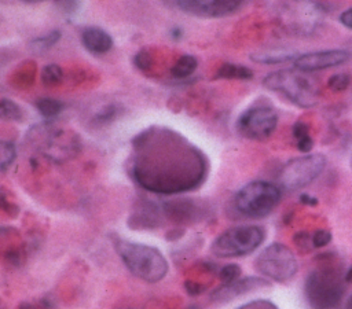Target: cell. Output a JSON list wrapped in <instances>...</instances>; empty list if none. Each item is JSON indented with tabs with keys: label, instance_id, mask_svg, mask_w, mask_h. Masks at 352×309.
I'll list each match as a JSON object with an SVG mask.
<instances>
[{
	"label": "cell",
	"instance_id": "cell-1",
	"mask_svg": "<svg viewBox=\"0 0 352 309\" xmlns=\"http://www.w3.org/2000/svg\"><path fill=\"white\" fill-rule=\"evenodd\" d=\"M205 155L179 133L150 128L133 140L129 173L144 190L179 194L199 187L206 177Z\"/></svg>",
	"mask_w": 352,
	"mask_h": 309
},
{
	"label": "cell",
	"instance_id": "cell-2",
	"mask_svg": "<svg viewBox=\"0 0 352 309\" xmlns=\"http://www.w3.org/2000/svg\"><path fill=\"white\" fill-rule=\"evenodd\" d=\"M111 244L125 268L138 279L157 283L168 273V261L154 246L110 235Z\"/></svg>",
	"mask_w": 352,
	"mask_h": 309
},
{
	"label": "cell",
	"instance_id": "cell-3",
	"mask_svg": "<svg viewBox=\"0 0 352 309\" xmlns=\"http://www.w3.org/2000/svg\"><path fill=\"white\" fill-rule=\"evenodd\" d=\"M263 85L285 96L290 103L301 108H311L319 103L320 89L318 81L298 69H280L267 74Z\"/></svg>",
	"mask_w": 352,
	"mask_h": 309
},
{
	"label": "cell",
	"instance_id": "cell-4",
	"mask_svg": "<svg viewBox=\"0 0 352 309\" xmlns=\"http://www.w3.org/2000/svg\"><path fill=\"white\" fill-rule=\"evenodd\" d=\"M326 11L315 0H283L276 8V21L289 34L309 36L323 23Z\"/></svg>",
	"mask_w": 352,
	"mask_h": 309
},
{
	"label": "cell",
	"instance_id": "cell-5",
	"mask_svg": "<svg viewBox=\"0 0 352 309\" xmlns=\"http://www.w3.org/2000/svg\"><path fill=\"white\" fill-rule=\"evenodd\" d=\"M280 188L265 180H254L241 187L234 198V209L248 218H263L268 216L279 203Z\"/></svg>",
	"mask_w": 352,
	"mask_h": 309
},
{
	"label": "cell",
	"instance_id": "cell-6",
	"mask_svg": "<svg viewBox=\"0 0 352 309\" xmlns=\"http://www.w3.org/2000/svg\"><path fill=\"white\" fill-rule=\"evenodd\" d=\"M265 231L258 225H236L221 232L210 244L219 258H235L253 253L264 240Z\"/></svg>",
	"mask_w": 352,
	"mask_h": 309
},
{
	"label": "cell",
	"instance_id": "cell-7",
	"mask_svg": "<svg viewBox=\"0 0 352 309\" xmlns=\"http://www.w3.org/2000/svg\"><path fill=\"white\" fill-rule=\"evenodd\" d=\"M305 299L312 309H334L341 302L344 286L340 275L330 268L312 271L304 284Z\"/></svg>",
	"mask_w": 352,
	"mask_h": 309
},
{
	"label": "cell",
	"instance_id": "cell-8",
	"mask_svg": "<svg viewBox=\"0 0 352 309\" xmlns=\"http://www.w3.org/2000/svg\"><path fill=\"white\" fill-rule=\"evenodd\" d=\"M326 157L323 154H304L290 159L280 170L279 181L287 191H298L316 180L326 168Z\"/></svg>",
	"mask_w": 352,
	"mask_h": 309
},
{
	"label": "cell",
	"instance_id": "cell-9",
	"mask_svg": "<svg viewBox=\"0 0 352 309\" xmlns=\"http://www.w3.org/2000/svg\"><path fill=\"white\" fill-rule=\"evenodd\" d=\"M256 269L274 282L290 280L298 269L294 253L283 243H271L254 261Z\"/></svg>",
	"mask_w": 352,
	"mask_h": 309
},
{
	"label": "cell",
	"instance_id": "cell-10",
	"mask_svg": "<svg viewBox=\"0 0 352 309\" xmlns=\"http://www.w3.org/2000/svg\"><path fill=\"white\" fill-rule=\"evenodd\" d=\"M33 139L38 143L40 152L52 161L62 162L74 157L80 148L78 137L69 130L55 128L51 124L33 129Z\"/></svg>",
	"mask_w": 352,
	"mask_h": 309
},
{
	"label": "cell",
	"instance_id": "cell-11",
	"mask_svg": "<svg viewBox=\"0 0 352 309\" xmlns=\"http://www.w3.org/2000/svg\"><path fill=\"white\" fill-rule=\"evenodd\" d=\"M278 125V113L271 106L257 104L246 108L236 119V130L249 140L263 141L271 137Z\"/></svg>",
	"mask_w": 352,
	"mask_h": 309
},
{
	"label": "cell",
	"instance_id": "cell-12",
	"mask_svg": "<svg viewBox=\"0 0 352 309\" xmlns=\"http://www.w3.org/2000/svg\"><path fill=\"white\" fill-rule=\"evenodd\" d=\"M349 59H351L349 51L331 48V49H319V51L298 54V56L293 60V65L296 69L301 71L314 73V71L344 65Z\"/></svg>",
	"mask_w": 352,
	"mask_h": 309
},
{
	"label": "cell",
	"instance_id": "cell-13",
	"mask_svg": "<svg viewBox=\"0 0 352 309\" xmlns=\"http://www.w3.org/2000/svg\"><path fill=\"white\" fill-rule=\"evenodd\" d=\"M164 217L175 225H192L202 221L206 216L202 205L188 198H176L161 203Z\"/></svg>",
	"mask_w": 352,
	"mask_h": 309
},
{
	"label": "cell",
	"instance_id": "cell-14",
	"mask_svg": "<svg viewBox=\"0 0 352 309\" xmlns=\"http://www.w3.org/2000/svg\"><path fill=\"white\" fill-rule=\"evenodd\" d=\"M243 0H177L182 10L206 18H221L235 12Z\"/></svg>",
	"mask_w": 352,
	"mask_h": 309
},
{
	"label": "cell",
	"instance_id": "cell-15",
	"mask_svg": "<svg viewBox=\"0 0 352 309\" xmlns=\"http://www.w3.org/2000/svg\"><path fill=\"white\" fill-rule=\"evenodd\" d=\"M164 218L161 205H155L153 201L144 199L138 202L136 210L128 220V225L132 229H153L161 227Z\"/></svg>",
	"mask_w": 352,
	"mask_h": 309
},
{
	"label": "cell",
	"instance_id": "cell-16",
	"mask_svg": "<svg viewBox=\"0 0 352 309\" xmlns=\"http://www.w3.org/2000/svg\"><path fill=\"white\" fill-rule=\"evenodd\" d=\"M0 246L4 249V260L14 265L19 266L26 257V244L22 240L21 233L12 227H0Z\"/></svg>",
	"mask_w": 352,
	"mask_h": 309
},
{
	"label": "cell",
	"instance_id": "cell-17",
	"mask_svg": "<svg viewBox=\"0 0 352 309\" xmlns=\"http://www.w3.org/2000/svg\"><path fill=\"white\" fill-rule=\"evenodd\" d=\"M265 286H270V283L260 277H238L231 283H223V286L216 288L210 297L213 301H219V302L230 301L256 287H265Z\"/></svg>",
	"mask_w": 352,
	"mask_h": 309
},
{
	"label": "cell",
	"instance_id": "cell-18",
	"mask_svg": "<svg viewBox=\"0 0 352 309\" xmlns=\"http://www.w3.org/2000/svg\"><path fill=\"white\" fill-rule=\"evenodd\" d=\"M81 43L94 55H103L113 47L111 36L102 27L88 26L81 32Z\"/></svg>",
	"mask_w": 352,
	"mask_h": 309
},
{
	"label": "cell",
	"instance_id": "cell-19",
	"mask_svg": "<svg viewBox=\"0 0 352 309\" xmlns=\"http://www.w3.org/2000/svg\"><path fill=\"white\" fill-rule=\"evenodd\" d=\"M298 56L294 51L286 49H271V51H260L250 55V59L260 65H279L293 62Z\"/></svg>",
	"mask_w": 352,
	"mask_h": 309
},
{
	"label": "cell",
	"instance_id": "cell-20",
	"mask_svg": "<svg viewBox=\"0 0 352 309\" xmlns=\"http://www.w3.org/2000/svg\"><path fill=\"white\" fill-rule=\"evenodd\" d=\"M254 76L253 70L248 66L224 62L216 71L214 78H226V80H252Z\"/></svg>",
	"mask_w": 352,
	"mask_h": 309
},
{
	"label": "cell",
	"instance_id": "cell-21",
	"mask_svg": "<svg viewBox=\"0 0 352 309\" xmlns=\"http://www.w3.org/2000/svg\"><path fill=\"white\" fill-rule=\"evenodd\" d=\"M198 67V60L194 55H182L176 62L175 65L172 66L170 69V74L175 77V78H186V77H190Z\"/></svg>",
	"mask_w": 352,
	"mask_h": 309
},
{
	"label": "cell",
	"instance_id": "cell-22",
	"mask_svg": "<svg viewBox=\"0 0 352 309\" xmlns=\"http://www.w3.org/2000/svg\"><path fill=\"white\" fill-rule=\"evenodd\" d=\"M34 106H36L37 111L44 118H55L65 108V104L60 100H56V99H52V98H41V99L36 100Z\"/></svg>",
	"mask_w": 352,
	"mask_h": 309
},
{
	"label": "cell",
	"instance_id": "cell-23",
	"mask_svg": "<svg viewBox=\"0 0 352 309\" xmlns=\"http://www.w3.org/2000/svg\"><path fill=\"white\" fill-rule=\"evenodd\" d=\"M40 80L45 87H56L63 80V70L60 66L51 63L43 67L40 73Z\"/></svg>",
	"mask_w": 352,
	"mask_h": 309
},
{
	"label": "cell",
	"instance_id": "cell-24",
	"mask_svg": "<svg viewBox=\"0 0 352 309\" xmlns=\"http://www.w3.org/2000/svg\"><path fill=\"white\" fill-rule=\"evenodd\" d=\"M23 117L22 108L10 99H0V119L1 121H21Z\"/></svg>",
	"mask_w": 352,
	"mask_h": 309
},
{
	"label": "cell",
	"instance_id": "cell-25",
	"mask_svg": "<svg viewBox=\"0 0 352 309\" xmlns=\"http://www.w3.org/2000/svg\"><path fill=\"white\" fill-rule=\"evenodd\" d=\"M16 158V150L12 143L0 140V172H6Z\"/></svg>",
	"mask_w": 352,
	"mask_h": 309
},
{
	"label": "cell",
	"instance_id": "cell-26",
	"mask_svg": "<svg viewBox=\"0 0 352 309\" xmlns=\"http://www.w3.org/2000/svg\"><path fill=\"white\" fill-rule=\"evenodd\" d=\"M60 32L59 30H52L50 33H47L43 37H38L36 40H33L30 43V48L36 52H41V51H47L48 48H51L54 44L58 43V40L60 38Z\"/></svg>",
	"mask_w": 352,
	"mask_h": 309
},
{
	"label": "cell",
	"instance_id": "cell-27",
	"mask_svg": "<svg viewBox=\"0 0 352 309\" xmlns=\"http://www.w3.org/2000/svg\"><path fill=\"white\" fill-rule=\"evenodd\" d=\"M18 211L19 207L12 201L11 195L7 192V190L0 187V213H3L8 218H14L18 216Z\"/></svg>",
	"mask_w": 352,
	"mask_h": 309
},
{
	"label": "cell",
	"instance_id": "cell-28",
	"mask_svg": "<svg viewBox=\"0 0 352 309\" xmlns=\"http://www.w3.org/2000/svg\"><path fill=\"white\" fill-rule=\"evenodd\" d=\"M351 76L348 73H336L329 77L327 87L333 92H342L351 85Z\"/></svg>",
	"mask_w": 352,
	"mask_h": 309
},
{
	"label": "cell",
	"instance_id": "cell-29",
	"mask_svg": "<svg viewBox=\"0 0 352 309\" xmlns=\"http://www.w3.org/2000/svg\"><path fill=\"white\" fill-rule=\"evenodd\" d=\"M117 113H118V107L117 106H114V104L106 106L99 113H96V115L94 117V122L96 125L109 124V122H111L117 117Z\"/></svg>",
	"mask_w": 352,
	"mask_h": 309
},
{
	"label": "cell",
	"instance_id": "cell-30",
	"mask_svg": "<svg viewBox=\"0 0 352 309\" xmlns=\"http://www.w3.org/2000/svg\"><path fill=\"white\" fill-rule=\"evenodd\" d=\"M241 276V268L236 264H227L220 268L219 271V279L223 283H231L236 280Z\"/></svg>",
	"mask_w": 352,
	"mask_h": 309
},
{
	"label": "cell",
	"instance_id": "cell-31",
	"mask_svg": "<svg viewBox=\"0 0 352 309\" xmlns=\"http://www.w3.org/2000/svg\"><path fill=\"white\" fill-rule=\"evenodd\" d=\"M331 240V233L326 229H318L311 235L312 247H323L329 244Z\"/></svg>",
	"mask_w": 352,
	"mask_h": 309
},
{
	"label": "cell",
	"instance_id": "cell-32",
	"mask_svg": "<svg viewBox=\"0 0 352 309\" xmlns=\"http://www.w3.org/2000/svg\"><path fill=\"white\" fill-rule=\"evenodd\" d=\"M292 133H293V137L296 139V141L298 140H302L305 137H309V128H308V124L304 122V121H296L293 128H292Z\"/></svg>",
	"mask_w": 352,
	"mask_h": 309
},
{
	"label": "cell",
	"instance_id": "cell-33",
	"mask_svg": "<svg viewBox=\"0 0 352 309\" xmlns=\"http://www.w3.org/2000/svg\"><path fill=\"white\" fill-rule=\"evenodd\" d=\"M184 288L187 291V294L195 297V295H199L205 291V286L202 283H199L198 280H194V279H187L184 282Z\"/></svg>",
	"mask_w": 352,
	"mask_h": 309
},
{
	"label": "cell",
	"instance_id": "cell-34",
	"mask_svg": "<svg viewBox=\"0 0 352 309\" xmlns=\"http://www.w3.org/2000/svg\"><path fill=\"white\" fill-rule=\"evenodd\" d=\"M135 65L142 69L146 70L148 69V66L151 65V54L146 52V51H140L136 56H135Z\"/></svg>",
	"mask_w": 352,
	"mask_h": 309
},
{
	"label": "cell",
	"instance_id": "cell-35",
	"mask_svg": "<svg viewBox=\"0 0 352 309\" xmlns=\"http://www.w3.org/2000/svg\"><path fill=\"white\" fill-rule=\"evenodd\" d=\"M238 309H278L274 304L268 302V301H263V299H258V301H254V302H249Z\"/></svg>",
	"mask_w": 352,
	"mask_h": 309
},
{
	"label": "cell",
	"instance_id": "cell-36",
	"mask_svg": "<svg viewBox=\"0 0 352 309\" xmlns=\"http://www.w3.org/2000/svg\"><path fill=\"white\" fill-rule=\"evenodd\" d=\"M56 5L63 11V12H73L77 8V0H55Z\"/></svg>",
	"mask_w": 352,
	"mask_h": 309
},
{
	"label": "cell",
	"instance_id": "cell-37",
	"mask_svg": "<svg viewBox=\"0 0 352 309\" xmlns=\"http://www.w3.org/2000/svg\"><path fill=\"white\" fill-rule=\"evenodd\" d=\"M18 309H50V304L44 299H41L40 302H21Z\"/></svg>",
	"mask_w": 352,
	"mask_h": 309
},
{
	"label": "cell",
	"instance_id": "cell-38",
	"mask_svg": "<svg viewBox=\"0 0 352 309\" xmlns=\"http://www.w3.org/2000/svg\"><path fill=\"white\" fill-rule=\"evenodd\" d=\"M338 21L342 26H345L346 29L352 30V7L346 8L345 11H342L338 16Z\"/></svg>",
	"mask_w": 352,
	"mask_h": 309
},
{
	"label": "cell",
	"instance_id": "cell-39",
	"mask_svg": "<svg viewBox=\"0 0 352 309\" xmlns=\"http://www.w3.org/2000/svg\"><path fill=\"white\" fill-rule=\"evenodd\" d=\"M300 202L302 205H307V206H315L318 205V199L312 195H308V194H301L300 195Z\"/></svg>",
	"mask_w": 352,
	"mask_h": 309
},
{
	"label": "cell",
	"instance_id": "cell-40",
	"mask_svg": "<svg viewBox=\"0 0 352 309\" xmlns=\"http://www.w3.org/2000/svg\"><path fill=\"white\" fill-rule=\"evenodd\" d=\"M345 282L352 283V265L349 266V269H348L346 273H345Z\"/></svg>",
	"mask_w": 352,
	"mask_h": 309
},
{
	"label": "cell",
	"instance_id": "cell-41",
	"mask_svg": "<svg viewBox=\"0 0 352 309\" xmlns=\"http://www.w3.org/2000/svg\"><path fill=\"white\" fill-rule=\"evenodd\" d=\"M344 309H352V295L348 298V301L345 302V308Z\"/></svg>",
	"mask_w": 352,
	"mask_h": 309
},
{
	"label": "cell",
	"instance_id": "cell-42",
	"mask_svg": "<svg viewBox=\"0 0 352 309\" xmlns=\"http://www.w3.org/2000/svg\"><path fill=\"white\" fill-rule=\"evenodd\" d=\"M25 1H41V0H25Z\"/></svg>",
	"mask_w": 352,
	"mask_h": 309
}]
</instances>
